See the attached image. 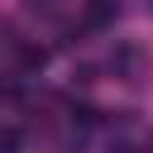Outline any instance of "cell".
<instances>
[{"label": "cell", "mask_w": 153, "mask_h": 153, "mask_svg": "<svg viewBox=\"0 0 153 153\" xmlns=\"http://www.w3.org/2000/svg\"><path fill=\"white\" fill-rule=\"evenodd\" d=\"M5 148H14V134H0V153H5Z\"/></svg>", "instance_id": "1"}]
</instances>
